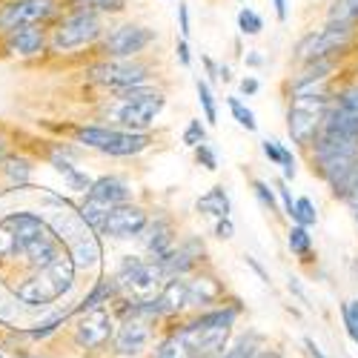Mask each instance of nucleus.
Masks as SVG:
<instances>
[{
    "label": "nucleus",
    "mask_w": 358,
    "mask_h": 358,
    "mask_svg": "<svg viewBox=\"0 0 358 358\" xmlns=\"http://www.w3.org/2000/svg\"><path fill=\"white\" fill-rule=\"evenodd\" d=\"M46 221L52 224L49 229L55 232V238L66 247V255L72 258L75 270L80 266V270H89V266H95L101 261V244L98 238L92 232V227H89L80 213H75L69 203H57L52 210H46Z\"/></svg>",
    "instance_id": "nucleus-1"
},
{
    "label": "nucleus",
    "mask_w": 358,
    "mask_h": 358,
    "mask_svg": "<svg viewBox=\"0 0 358 358\" xmlns=\"http://www.w3.org/2000/svg\"><path fill=\"white\" fill-rule=\"evenodd\" d=\"M235 318H238L235 307L213 310V313H203L195 321H189L184 330H178L175 336L181 338V344L187 347V352L192 358H221Z\"/></svg>",
    "instance_id": "nucleus-2"
},
{
    "label": "nucleus",
    "mask_w": 358,
    "mask_h": 358,
    "mask_svg": "<svg viewBox=\"0 0 358 358\" xmlns=\"http://www.w3.org/2000/svg\"><path fill=\"white\" fill-rule=\"evenodd\" d=\"M72 284H75V264L69 255H61L46 270H38L35 275L23 278L15 287V298L29 307H46L57 301Z\"/></svg>",
    "instance_id": "nucleus-3"
},
{
    "label": "nucleus",
    "mask_w": 358,
    "mask_h": 358,
    "mask_svg": "<svg viewBox=\"0 0 358 358\" xmlns=\"http://www.w3.org/2000/svg\"><path fill=\"white\" fill-rule=\"evenodd\" d=\"M330 98L327 95H315V92H298L292 106H289V115H287V127H289V135L295 143L301 146H310L318 132H321V124H324V115L330 109Z\"/></svg>",
    "instance_id": "nucleus-4"
},
{
    "label": "nucleus",
    "mask_w": 358,
    "mask_h": 358,
    "mask_svg": "<svg viewBox=\"0 0 358 358\" xmlns=\"http://www.w3.org/2000/svg\"><path fill=\"white\" fill-rule=\"evenodd\" d=\"M115 284H117V289L129 292L135 301H155L161 287H164V275H161L155 261L127 258L115 275Z\"/></svg>",
    "instance_id": "nucleus-5"
},
{
    "label": "nucleus",
    "mask_w": 358,
    "mask_h": 358,
    "mask_svg": "<svg viewBox=\"0 0 358 358\" xmlns=\"http://www.w3.org/2000/svg\"><path fill=\"white\" fill-rule=\"evenodd\" d=\"M80 143L98 149L106 155H138L149 146V135L143 132H127V129H103V127H83L75 132Z\"/></svg>",
    "instance_id": "nucleus-6"
},
{
    "label": "nucleus",
    "mask_w": 358,
    "mask_h": 358,
    "mask_svg": "<svg viewBox=\"0 0 358 358\" xmlns=\"http://www.w3.org/2000/svg\"><path fill=\"white\" fill-rule=\"evenodd\" d=\"M101 29H103V23H101L98 12H92V9H80V12L69 15L61 26L55 29L52 46H55L57 52L78 49V46H83V43H92V41L101 35Z\"/></svg>",
    "instance_id": "nucleus-7"
},
{
    "label": "nucleus",
    "mask_w": 358,
    "mask_h": 358,
    "mask_svg": "<svg viewBox=\"0 0 358 358\" xmlns=\"http://www.w3.org/2000/svg\"><path fill=\"white\" fill-rule=\"evenodd\" d=\"M352 38V23H338V20H330L321 32L310 35L301 46H298V57L301 61H327L330 55L341 52Z\"/></svg>",
    "instance_id": "nucleus-8"
},
{
    "label": "nucleus",
    "mask_w": 358,
    "mask_h": 358,
    "mask_svg": "<svg viewBox=\"0 0 358 358\" xmlns=\"http://www.w3.org/2000/svg\"><path fill=\"white\" fill-rule=\"evenodd\" d=\"M321 132H333V135H341L358 143V86L347 89L336 103H330V109L324 115Z\"/></svg>",
    "instance_id": "nucleus-9"
},
{
    "label": "nucleus",
    "mask_w": 358,
    "mask_h": 358,
    "mask_svg": "<svg viewBox=\"0 0 358 358\" xmlns=\"http://www.w3.org/2000/svg\"><path fill=\"white\" fill-rule=\"evenodd\" d=\"M55 15V0H15L0 12V32H15L20 26H38Z\"/></svg>",
    "instance_id": "nucleus-10"
},
{
    "label": "nucleus",
    "mask_w": 358,
    "mask_h": 358,
    "mask_svg": "<svg viewBox=\"0 0 358 358\" xmlns=\"http://www.w3.org/2000/svg\"><path fill=\"white\" fill-rule=\"evenodd\" d=\"M155 41V32L152 29H143V26H121L115 29V32L106 38L103 43V52L109 57H115V61H121V57H132L138 52H143L149 43Z\"/></svg>",
    "instance_id": "nucleus-11"
},
{
    "label": "nucleus",
    "mask_w": 358,
    "mask_h": 358,
    "mask_svg": "<svg viewBox=\"0 0 358 358\" xmlns=\"http://www.w3.org/2000/svg\"><path fill=\"white\" fill-rule=\"evenodd\" d=\"M146 229V213L141 206H132V203H121V206H112L106 213L103 224H101V232L109 235V238H132L138 232Z\"/></svg>",
    "instance_id": "nucleus-12"
},
{
    "label": "nucleus",
    "mask_w": 358,
    "mask_h": 358,
    "mask_svg": "<svg viewBox=\"0 0 358 358\" xmlns=\"http://www.w3.org/2000/svg\"><path fill=\"white\" fill-rule=\"evenodd\" d=\"M78 344L86 347V350H101L109 344L112 338V318L103 307L98 310H86L83 318L78 321Z\"/></svg>",
    "instance_id": "nucleus-13"
},
{
    "label": "nucleus",
    "mask_w": 358,
    "mask_h": 358,
    "mask_svg": "<svg viewBox=\"0 0 358 358\" xmlns=\"http://www.w3.org/2000/svg\"><path fill=\"white\" fill-rule=\"evenodd\" d=\"M89 75H92V80H98V83H106V86H115V89H127V86H141L146 80V66L143 64H129V61H109V64L95 66Z\"/></svg>",
    "instance_id": "nucleus-14"
},
{
    "label": "nucleus",
    "mask_w": 358,
    "mask_h": 358,
    "mask_svg": "<svg viewBox=\"0 0 358 358\" xmlns=\"http://www.w3.org/2000/svg\"><path fill=\"white\" fill-rule=\"evenodd\" d=\"M164 106V95L152 98V101H135V103H121L117 106V124L127 132H143L149 124L155 121V115Z\"/></svg>",
    "instance_id": "nucleus-15"
},
{
    "label": "nucleus",
    "mask_w": 358,
    "mask_h": 358,
    "mask_svg": "<svg viewBox=\"0 0 358 358\" xmlns=\"http://www.w3.org/2000/svg\"><path fill=\"white\" fill-rule=\"evenodd\" d=\"M149 338H152V333H149V324L143 318H127L124 327L115 336V352L127 355V358L141 355L149 347Z\"/></svg>",
    "instance_id": "nucleus-16"
},
{
    "label": "nucleus",
    "mask_w": 358,
    "mask_h": 358,
    "mask_svg": "<svg viewBox=\"0 0 358 358\" xmlns=\"http://www.w3.org/2000/svg\"><path fill=\"white\" fill-rule=\"evenodd\" d=\"M127 198H129V189L121 178H98V181L89 184V195H86V201L106 206V210L127 203Z\"/></svg>",
    "instance_id": "nucleus-17"
},
{
    "label": "nucleus",
    "mask_w": 358,
    "mask_h": 358,
    "mask_svg": "<svg viewBox=\"0 0 358 358\" xmlns=\"http://www.w3.org/2000/svg\"><path fill=\"white\" fill-rule=\"evenodd\" d=\"M189 304V284L184 278H169L164 281L158 298H155V307L158 313H181Z\"/></svg>",
    "instance_id": "nucleus-18"
},
{
    "label": "nucleus",
    "mask_w": 358,
    "mask_h": 358,
    "mask_svg": "<svg viewBox=\"0 0 358 358\" xmlns=\"http://www.w3.org/2000/svg\"><path fill=\"white\" fill-rule=\"evenodd\" d=\"M43 43H46V38H43L41 26H20V29H15L12 38H9V49L15 55H23V57L43 52Z\"/></svg>",
    "instance_id": "nucleus-19"
},
{
    "label": "nucleus",
    "mask_w": 358,
    "mask_h": 358,
    "mask_svg": "<svg viewBox=\"0 0 358 358\" xmlns=\"http://www.w3.org/2000/svg\"><path fill=\"white\" fill-rule=\"evenodd\" d=\"M198 210L215 218H229V195L224 192V187H213L203 198H198Z\"/></svg>",
    "instance_id": "nucleus-20"
},
{
    "label": "nucleus",
    "mask_w": 358,
    "mask_h": 358,
    "mask_svg": "<svg viewBox=\"0 0 358 358\" xmlns=\"http://www.w3.org/2000/svg\"><path fill=\"white\" fill-rule=\"evenodd\" d=\"M112 295H117V284H115V278H101L98 284H95V289L89 292L83 301H80V307H78V313H86V310H98L101 304H109V298Z\"/></svg>",
    "instance_id": "nucleus-21"
},
{
    "label": "nucleus",
    "mask_w": 358,
    "mask_h": 358,
    "mask_svg": "<svg viewBox=\"0 0 358 358\" xmlns=\"http://www.w3.org/2000/svg\"><path fill=\"white\" fill-rule=\"evenodd\" d=\"M264 155L270 158L273 164L284 166V178H295V158L289 149H284L278 141H264Z\"/></svg>",
    "instance_id": "nucleus-22"
},
{
    "label": "nucleus",
    "mask_w": 358,
    "mask_h": 358,
    "mask_svg": "<svg viewBox=\"0 0 358 358\" xmlns=\"http://www.w3.org/2000/svg\"><path fill=\"white\" fill-rule=\"evenodd\" d=\"M221 295V287L213 278H198L195 284H189V304H210Z\"/></svg>",
    "instance_id": "nucleus-23"
},
{
    "label": "nucleus",
    "mask_w": 358,
    "mask_h": 358,
    "mask_svg": "<svg viewBox=\"0 0 358 358\" xmlns=\"http://www.w3.org/2000/svg\"><path fill=\"white\" fill-rule=\"evenodd\" d=\"M146 247H149V252H152V261L161 258V255H166L172 250V235H169V224L166 221H161V224L152 227V238L146 241Z\"/></svg>",
    "instance_id": "nucleus-24"
},
{
    "label": "nucleus",
    "mask_w": 358,
    "mask_h": 358,
    "mask_svg": "<svg viewBox=\"0 0 358 358\" xmlns=\"http://www.w3.org/2000/svg\"><path fill=\"white\" fill-rule=\"evenodd\" d=\"M55 169L61 172V175H66V181H69V187H72V189H89V184H92V181H89V178H86L83 172H78L69 161L55 158Z\"/></svg>",
    "instance_id": "nucleus-25"
},
{
    "label": "nucleus",
    "mask_w": 358,
    "mask_h": 358,
    "mask_svg": "<svg viewBox=\"0 0 358 358\" xmlns=\"http://www.w3.org/2000/svg\"><path fill=\"white\" fill-rule=\"evenodd\" d=\"M289 218H295V221H298V227H304V229H307V227H313V224H315V218H318V215H315L313 201H310V198H298V201H295V206H292V215H289Z\"/></svg>",
    "instance_id": "nucleus-26"
},
{
    "label": "nucleus",
    "mask_w": 358,
    "mask_h": 358,
    "mask_svg": "<svg viewBox=\"0 0 358 358\" xmlns=\"http://www.w3.org/2000/svg\"><path fill=\"white\" fill-rule=\"evenodd\" d=\"M330 20L355 23L358 20V0H336V6L330 9Z\"/></svg>",
    "instance_id": "nucleus-27"
},
{
    "label": "nucleus",
    "mask_w": 358,
    "mask_h": 358,
    "mask_svg": "<svg viewBox=\"0 0 358 358\" xmlns=\"http://www.w3.org/2000/svg\"><path fill=\"white\" fill-rule=\"evenodd\" d=\"M229 112H232V117H235V121L241 124L247 132H255V127H258V124H255V115H252L241 101H238V98H229Z\"/></svg>",
    "instance_id": "nucleus-28"
},
{
    "label": "nucleus",
    "mask_w": 358,
    "mask_h": 358,
    "mask_svg": "<svg viewBox=\"0 0 358 358\" xmlns=\"http://www.w3.org/2000/svg\"><path fill=\"white\" fill-rule=\"evenodd\" d=\"M155 358H192V355L187 352V347L181 344V338L169 336V338L155 350Z\"/></svg>",
    "instance_id": "nucleus-29"
},
{
    "label": "nucleus",
    "mask_w": 358,
    "mask_h": 358,
    "mask_svg": "<svg viewBox=\"0 0 358 358\" xmlns=\"http://www.w3.org/2000/svg\"><path fill=\"white\" fill-rule=\"evenodd\" d=\"M289 250H292L295 255H310L313 241H310V235H307L304 227H292V229H289Z\"/></svg>",
    "instance_id": "nucleus-30"
},
{
    "label": "nucleus",
    "mask_w": 358,
    "mask_h": 358,
    "mask_svg": "<svg viewBox=\"0 0 358 358\" xmlns=\"http://www.w3.org/2000/svg\"><path fill=\"white\" fill-rule=\"evenodd\" d=\"M238 26H241L244 35H258L261 29H264V20L252 9H241V12H238Z\"/></svg>",
    "instance_id": "nucleus-31"
},
{
    "label": "nucleus",
    "mask_w": 358,
    "mask_h": 358,
    "mask_svg": "<svg viewBox=\"0 0 358 358\" xmlns=\"http://www.w3.org/2000/svg\"><path fill=\"white\" fill-rule=\"evenodd\" d=\"M195 89H198V101H201V106H203V115H206V121H210V124H215L218 112H215V101H213V92H210V86H206L203 80H198V83H195Z\"/></svg>",
    "instance_id": "nucleus-32"
},
{
    "label": "nucleus",
    "mask_w": 358,
    "mask_h": 358,
    "mask_svg": "<svg viewBox=\"0 0 358 358\" xmlns=\"http://www.w3.org/2000/svg\"><path fill=\"white\" fill-rule=\"evenodd\" d=\"M255 355H258V341H255V336H250V338H241L221 358H255Z\"/></svg>",
    "instance_id": "nucleus-33"
},
{
    "label": "nucleus",
    "mask_w": 358,
    "mask_h": 358,
    "mask_svg": "<svg viewBox=\"0 0 358 358\" xmlns=\"http://www.w3.org/2000/svg\"><path fill=\"white\" fill-rule=\"evenodd\" d=\"M29 172H32V166H29V161H26V158H9V161H6V175L12 178V181L26 184Z\"/></svg>",
    "instance_id": "nucleus-34"
},
{
    "label": "nucleus",
    "mask_w": 358,
    "mask_h": 358,
    "mask_svg": "<svg viewBox=\"0 0 358 358\" xmlns=\"http://www.w3.org/2000/svg\"><path fill=\"white\" fill-rule=\"evenodd\" d=\"M341 315H344V327H347L350 338L358 344V301L344 304V307H341Z\"/></svg>",
    "instance_id": "nucleus-35"
},
{
    "label": "nucleus",
    "mask_w": 358,
    "mask_h": 358,
    "mask_svg": "<svg viewBox=\"0 0 358 358\" xmlns=\"http://www.w3.org/2000/svg\"><path fill=\"white\" fill-rule=\"evenodd\" d=\"M78 3L92 6V12H95V9H101V12H124L127 0H78Z\"/></svg>",
    "instance_id": "nucleus-36"
},
{
    "label": "nucleus",
    "mask_w": 358,
    "mask_h": 358,
    "mask_svg": "<svg viewBox=\"0 0 358 358\" xmlns=\"http://www.w3.org/2000/svg\"><path fill=\"white\" fill-rule=\"evenodd\" d=\"M252 189H255L258 201H261V203L266 206V210H270V213H275V195H273V189L266 187L264 181H255V184H252Z\"/></svg>",
    "instance_id": "nucleus-37"
},
{
    "label": "nucleus",
    "mask_w": 358,
    "mask_h": 358,
    "mask_svg": "<svg viewBox=\"0 0 358 358\" xmlns=\"http://www.w3.org/2000/svg\"><path fill=\"white\" fill-rule=\"evenodd\" d=\"M203 138H206V132H203L201 121H192V124L187 127V132H184V141H187L189 146H201V143H203Z\"/></svg>",
    "instance_id": "nucleus-38"
},
{
    "label": "nucleus",
    "mask_w": 358,
    "mask_h": 358,
    "mask_svg": "<svg viewBox=\"0 0 358 358\" xmlns=\"http://www.w3.org/2000/svg\"><path fill=\"white\" fill-rule=\"evenodd\" d=\"M64 318H66V315H55V318H49L46 324H38V330H32L29 336H32V338H46L49 333L57 330V324H64Z\"/></svg>",
    "instance_id": "nucleus-39"
},
{
    "label": "nucleus",
    "mask_w": 358,
    "mask_h": 358,
    "mask_svg": "<svg viewBox=\"0 0 358 358\" xmlns=\"http://www.w3.org/2000/svg\"><path fill=\"white\" fill-rule=\"evenodd\" d=\"M195 155H198V161L206 166V169H218V158H215V152L206 143H201V146H195Z\"/></svg>",
    "instance_id": "nucleus-40"
},
{
    "label": "nucleus",
    "mask_w": 358,
    "mask_h": 358,
    "mask_svg": "<svg viewBox=\"0 0 358 358\" xmlns=\"http://www.w3.org/2000/svg\"><path fill=\"white\" fill-rule=\"evenodd\" d=\"M232 232H235L232 221H229V218H221L218 227H215V235H218V238H232Z\"/></svg>",
    "instance_id": "nucleus-41"
},
{
    "label": "nucleus",
    "mask_w": 358,
    "mask_h": 358,
    "mask_svg": "<svg viewBox=\"0 0 358 358\" xmlns=\"http://www.w3.org/2000/svg\"><path fill=\"white\" fill-rule=\"evenodd\" d=\"M355 210H358V169H355V175H352V184H350V189H347V195H344Z\"/></svg>",
    "instance_id": "nucleus-42"
},
{
    "label": "nucleus",
    "mask_w": 358,
    "mask_h": 358,
    "mask_svg": "<svg viewBox=\"0 0 358 358\" xmlns=\"http://www.w3.org/2000/svg\"><path fill=\"white\" fill-rule=\"evenodd\" d=\"M178 15H181V32H184V38H189V9L184 3H178Z\"/></svg>",
    "instance_id": "nucleus-43"
},
{
    "label": "nucleus",
    "mask_w": 358,
    "mask_h": 358,
    "mask_svg": "<svg viewBox=\"0 0 358 358\" xmlns=\"http://www.w3.org/2000/svg\"><path fill=\"white\" fill-rule=\"evenodd\" d=\"M278 195H281V201H284V210H287V215H292V206H295V201H292V195H289V189H287L284 184H278Z\"/></svg>",
    "instance_id": "nucleus-44"
},
{
    "label": "nucleus",
    "mask_w": 358,
    "mask_h": 358,
    "mask_svg": "<svg viewBox=\"0 0 358 358\" xmlns=\"http://www.w3.org/2000/svg\"><path fill=\"white\" fill-rule=\"evenodd\" d=\"M241 92H244V95H255V92H258V80H255V78H244V80H241Z\"/></svg>",
    "instance_id": "nucleus-45"
},
{
    "label": "nucleus",
    "mask_w": 358,
    "mask_h": 358,
    "mask_svg": "<svg viewBox=\"0 0 358 358\" xmlns=\"http://www.w3.org/2000/svg\"><path fill=\"white\" fill-rule=\"evenodd\" d=\"M178 57H181V64H184V66H189V46H187V41L178 43Z\"/></svg>",
    "instance_id": "nucleus-46"
},
{
    "label": "nucleus",
    "mask_w": 358,
    "mask_h": 358,
    "mask_svg": "<svg viewBox=\"0 0 358 358\" xmlns=\"http://www.w3.org/2000/svg\"><path fill=\"white\" fill-rule=\"evenodd\" d=\"M275 3V15H278V20H287V0H273Z\"/></svg>",
    "instance_id": "nucleus-47"
},
{
    "label": "nucleus",
    "mask_w": 358,
    "mask_h": 358,
    "mask_svg": "<svg viewBox=\"0 0 358 358\" xmlns=\"http://www.w3.org/2000/svg\"><path fill=\"white\" fill-rule=\"evenodd\" d=\"M307 350H310V355H313V358H327V355L321 352V347H318L313 338H307Z\"/></svg>",
    "instance_id": "nucleus-48"
},
{
    "label": "nucleus",
    "mask_w": 358,
    "mask_h": 358,
    "mask_svg": "<svg viewBox=\"0 0 358 358\" xmlns=\"http://www.w3.org/2000/svg\"><path fill=\"white\" fill-rule=\"evenodd\" d=\"M255 358H281V352H258Z\"/></svg>",
    "instance_id": "nucleus-49"
}]
</instances>
